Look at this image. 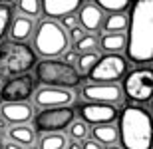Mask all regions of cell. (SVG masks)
I'll return each instance as SVG.
<instances>
[{
	"mask_svg": "<svg viewBox=\"0 0 153 149\" xmlns=\"http://www.w3.org/2000/svg\"><path fill=\"white\" fill-rule=\"evenodd\" d=\"M127 16L125 52L135 64L153 60V0H133Z\"/></svg>",
	"mask_w": 153,
	"mask_h": 149,
	"instance_id": "obj_1",
	"label": "cell"
},
{
	"mask_svg": "<svg viewBox=\"0 0 153 149\" xmlns=\"http://www.w3.org/2000/svg\"><path fill=\"white\" fill-rule=\"evenodd\" d=\"M119 117L117 139L123 149H151V115L141 105H125Z\"/></svg>",
	"mask_w": 153,
	"mask_h": 149,
	"instance_id": "obj_2",
	"label": "cell"
},
{
	"mask_svg": "<svg viewBox=\"0 0 153 149\" xmlns=\"http://www.w3.org/2000/svg\"><path fill=\"white\" fill-rule=\"evenodd\" d=\"M36 62V52L28 44L16 40H4L0 44V80L28 74Z\"/></svg>",
	"mask_w": 153,
	"mask_h": 149,
	"instance_id": "obj_3",
	"label": "cell"
},
{
	"mask_svg": "<svg viewBox=\"0 0 153 149\" xmlns=\"http://www.w3.org/2000/svg\"><path fill=\"white\" fill-rule=\"evenodd\" d=\"M36 80L44 86L72 90L82 84V76L74 66L54 58H46L42 62H36Z\"/></svg>",
	"mask_w": 153,
	"mask_h": 149,
	"instance_id": "obj_4",
	"label": "cell"
},
{
	"mask_svg": "<svg viewBox=\"0 0 153 149\" xmlns=\"http://www.w3.org/2000/svg\"><path fill=\"white\" fill-rule=\"evenodd\" d=\"M68 32L52 18L40 22L34 32V48L42 58H56L64 54L68 50Z\"/></svg>",
	"mask_w": 153,
	"mask_h": 149,
	"instance_id": "obj_5",
	"label": "cell"
},
{
	"mask_svg": "<svg viewBox=\"0 0 153 149\" xmlns=\"http://www.w3.org/2000/svg\"><path fill=\"white\" fill-rule=\"evenodd\" d=\"M76 119V111L70 105H60V107H46L38 115H34V129L42 133H58Z\"/></svg>",
	"mask_w": 153,
	"mask_h": 149,
	"instance_id": "obj_6",
	"label": "cell"
},
{
	"mask_svg": "<svg viewBox=\"0 0 153 149\" xmlns=\"http://www.w3.org/2000/svg\"><path fill=\"white\" fill-rule=\"evenodd\" d=\"M153 93V72L149 68L133 70L123 80V96L135 103H147Z\"/></svg>",
	"mask_w": 153,
	"mask_h": 149,
	"instance_id": "obj_7",
	"label": "cell"
},
{
	"mask_svg": "<svg viewBox=\"0 0 153 149\" xmlns=\"http://www.w3.org/2000/svg\"><path fill=\"white\" fill-rule=\"evenodd\" d=\"M127 60L123 56H119V54H105L103 58H100L96 62V66L90 70V78L91 82H103V84H108V82H117L121 80L127 72Z\"/></svg>",
	"mask_w": 153,
	"mask_h": 149,
	"instance_id": "obj_8",
	"label": "cell"
},
{
	"mask_svg": "<svg viewBox=\"0 0 153 149\" xmlns=\"http://www.w3.org/2000/svg\"><path fill=\"white\" fill-rule=\"evenodd\" d=\"M34 78L30 74H20L14 78H8L0 90V102H28V98L34 93Z\"/></svg>",
	"mask_w": 153,
	"mask_h": 149,
	"instance_id": "obj_9",
	"label": "cell"
},
{
	"mask_svg": "<svg viewBox=\"0 0 153 149\" xmlns=\"http://www.w3.org/2000/svg\"><path fill=\"white\" fill-rule=\"evenodd\" d=\"M82 98L85 102H100V103H121V98H123V92L121 87L115 84V82H91L88 86L82 87Z\"/></svg>",
	"mask_w": 153,
	"mask_h": 149,
	"instance_id": "obj_10",
	"label": "cell"
},
{
	"mask_svg": "<svg viewBox=\"0 0 153 149\" xmlns=\"http://www.w3.org/2000/svg\"><path fill=\"white\" fill-rule=\"evenodd\" d=\"M84 123L100 125V123H114L117 119V107L111 103H100V102H88L78 109Z\"/></svg>",
	"mask_w": 153,
	"mask_h": 149,
	"instance_id": "obj_11",
	"label": "cell"
},
{
	"mask_svg": "<svg viewBox=\"0 0 153 149\" xmlns=\"http://www.w3.org/2000/svg\"><path fill=\"white\" fill-rule=\"evenodd\" d=\"M72 102H74V93L70 92V90H64V87L44 86L34 93V103L38 105V107H42V109L70 105Z\"/></svg>",
	"mask_w": 153,
	"mask_h": 149,
	"instance_id": "obj_12",
	"label": "cell"
},
{
	"mask_svg": "<svg viewBox=\"0 0 153 149\" xmlns=\"http://www.w3.org/2000/svg\"><path fill=\"white\" fill-rule=\"evenodd\" d=\"M0 115L6 123L10 125H20V123H28L34 117V107L28 102H10L0 105Z\"/></svg>",
	"mask_w": 153,
	"mask_h": 149,
	"instance_id": "obj_13",
	"label": "cell"
},
{
	"mask_svg": "<svg viewBox=\"0 0 153 149\" xmlns=\"http://www.w3.org/2000/svg\"><path fill=\"white\" fill-rule=\"evenodd\" d=\"M84 0H40V10L48 18H62L66 14H76Z\"/></svg>",
	"mask_w": 153,
	"mask_h": 149,
	"instance_id": "obj_14",
	"label": "cell"
},
{
	"mask_svg": "<svg viewBox=\"0 0 153 149\" xmlns=\"http://www.w3.org/2000/svg\"><path fill=\"white\" fill-rule=\"evenodd\" d=\"M79 14H78V20L82 24L84 30H90V32H96V30L102 28V20H103V12L97 8L96 4L91 2H85L78 8Z\"/></svg>",
	"mask_w": 153,
	"mask_h": 149,
	"instance_id": "obj_15",
	"label": "cell"
},
{
	"mask_svg": "<svg viewBox=\"0 0 153 149\" xmlns=\"http://www.w3.org/2000/svg\"><path fill=\"white\" fill-rule=\"evenodd\" d=\"M32 32H34V22H32V18L30 16H16L12 18L10 22V36L12 40L16 42H24L28 40L30 36H32Z\"/></svg>",
	"mask_w": 153,
	"mask_h": 149,
	"instance_id": "obj_16",
	"label": "cell"
},
{
	"mask_svg": "<svg viewBox=\"0 0 153 149\" xmlns=\"http://www.w3.org/2000/svg\"><path fill=\"white\" fill-rule=\"evenodd\" d=\"M97 44L108 54H119L121 50H125V34L123 32H108L102 36V40Z\"/></svg>",
	"mask_w": 153,
	"mask_h": 149,
	"instance_id": "obj_17",
	"label": "cell"
},
{
	"mask_svg": "<svg viewBox=\"0 0 153 149\" xmlns=\"http://www.w3.org/2000/svg\"><path fill=\"white\" fill-rule=\"evenodd\" d=\"M91 137H94V141H97L100 145L102 143L114 145L115 141H117V127H115L114 123H100V125H94Z\"/></svg>",
	"mask_w": 153,
	"mask_h": 149,
	"instance_id": "obj_18",
	"label": "cell"
},
{
	"mask_svg": "<svg viewBox=\"0 0 153 149\" xmlns=\"http://www.w3.org/2000/svg\"><path fill=\"white\" fill-rule=\"evenodd\" d=\"M8 139L10 141H16L20 145H32L36 139V131L32 127H28L26 123H20V125H12L8 127Z\"/></svg>",
	"mask_w": 153,
	"mask_h": 149,
	"instance_id": "obj_19",
	"label": "cell"
},
{
	"mask_svg": "<svg viewBox=\"0 0 153 149\" xmlns=\"http://www.w3.org/2000/svg\"><path fill=\"white\" fill-rule=\"evenodd\" d=\"M102 28L105 32H123L127 28V16L123 12H114L105 20H102Z\"/></svg>",
	"mask_w": 153,
	"mask_h": 149,
	"instance_id": "obj_20",
	"label": "cell"
},
{
	"mask_svg": "<svg viewBox=\"0 0 153 149\" xmlns=\"http://www.w3.org/2000/svg\"><path fill=\"white\" fill-rule=\"evenodd\" d=\"M66 137H64L62 133H46L42 135L38 141V149H64L66 147Z\"/></svg>",
	"mask_w": 153,
	"mask_h": 149,
	"instance_id": "obj_21",
	"label": "cell"
},
{
	"mask_svg": "<svg viewBox=\"0 0 153 149\" xmlns=\"http://www.w3.org/2000/svg\"><path fill=\"white\" fill-rule=\"evenodd\" d=\"M94 4H96L102 12L114 14V12H125L127 8H129L131 0H94Z\"/></svg>",
	"mask_w": 153,
	"mask_h": 149,
	"instance_id": "obj_22",
	"label": "cell"
},
{
	"mask_svg": "<svg viewBox=\"0 0 153 149\" xmlns=\"http://www.w3.org/2000/svg\"><path fill=\"white\" fill-rule=\"evenodd\" d=\"M100 60V56L96 54V50L94 52H82V56H78V74L79 76H88L90 74V70L96 66V62Z\"/></svg>",
	"mask_w": 153,
	"mask_h": 149,
	"instance_id": "obj_23",
	"label": "cell"
},
{
	"mask_svg": "<svg viewBox=\"0 0 153 149\" xmlns=\"http://www.w3.org/2000/svg\"><path fill=\"white\" fill-rule=\"evenodd\" d=\"M12 6L10 4H0V40L6 36L8 28H10V22H12Z\"/></svg>",
	"mask_w": 153,
	"mask_h": 149,
	"instance_id": "obj_24",
	"label": "cell"
},
{
	"mask_svg": "<svg viewBox=\"0 0 153 149\" xmlns=\"http://www.w3.org/2000/svg\"><path fill=\"white\" fill-rule=\"evenodd\" d=\"M18 8L24 16H38L40 14V0H18Z\"/></svg>",
	"mask_w": 153,
	"mask_h": 149,
	"instance_id": "obj_25",
	"label": "cell"
},
{
	"mask_svg": "<svg viewBox=\"0 0 153 149\" xmlns=\"http://www.w3.org/2000/svg\"><path fill=\"white\" fill-rule=\"evenodd\" d=\"M97 48V38L94 34H85L79 40H76V50L79 52H94Z\"/></svg>",
	"mask_w": 153,
	"mask_h": 149,
	"instance_id": "obj_26",
	"label": "cell"
},
{
	"mask_svg": "<svg viewBox=\"0 0 153 149\" xmlns=\"http://www.w3.org/2000/svg\"><path fill=\"white\" fill-rule=\"evenodd\" d=\"M66 129L70 131V137L78 139V141H79V139H85V135H88V125H85L84 121H76L74 119Z\"/></svg>",
	"mask_w": 153,
	"mask_h": 149,
	"instance_id": "obj_27",
	"label": "cell"
},
{
	"mask_svg": "<svg viewBox=\"0 0 153 149\" xmlns=\"http://www.w3.org/2000/svg\"><path fill=\"white\" fill-rule=\"evenodd\" d=\"M76 24H78V16H74V14H66V16H62V28H74Z\"/></svg>",
	"mask_w": 153,
	"mask_h": 149,
	"instance_id": "obj_28",
	"label": "cell"
},
{
	"mask_svg": "<svg viewBox=\"0 0 153 149\" xmlns=\"http://www.w3.org/2000/svg\"><path fill=\"white\" fill-rule=\"evenodd\" d=\"M62 62L70 64V66H74V64L78 62V54H76L74 50H66V52H64V60H62Z\"/></svg>",
	"mask_w": 153,
	"mask_h": 149,
	"instance_id": "obj_29",
	"label": "cell"
},
{
	"mask_svg": "<svg viewBox=\"0 0 153 149\" xmlns=\"http://www.w3.org/2000/svg\"><path fill=\"white\" fill-rule=\"evenodd\" d=\"M70 36H72V40H79L82 36H84V32H82V28H78V26H74V28H70Z\"/></svg>",
	"mask_w": 153,
	"mask_h": 149,
	"instance_id": "obj_30",
	"label": "cell"
},
{
	"mask_svg": "<svg viewBox=\"0 0 153 149\" xmlns=\"http://www.w3.org/2000/svg\"><path fill=\"white\" fill-rule=\"evenodd\" d=\"M82 149H102V145L97 143V141H94V139H88V141L82 145Z\"/></svg>",
	"mask_w": 153,
	"mask_h": 149,
	"instance_id": "obj_31",
	"label": "cell"
},
{
	"mask_svg": "<svg viewBox=\"0 0 153 149\" xmlns=\"http://www.w3.org/2000/svg\"><path fill=\"white\" fill-rule=\"evenodd\" d=\"M64 149H82V143H79L78 139H72L70 143H66V147Z\"/></svg>",
	"mask_w": 153,
	"mask_h": 149,
	"instance_id": "obj_32",
	"label": "cell"
},
{
	"mask_svg": "<svg viewBox=\"0 0 153 149\" xmlns=\"http://www.w3.org/2000/svg\"><path fill=\"white\" fill-rule=\"evenodd\" d=\"M2 149H24V145L16 143V141H8V143H6V145H4Z\"/></svg>",
	"mask_w": 153,
	"mask_h": 149,
	"instance_id": "obj_33",
	"label": "cell"
},
{
	"mask_svg": "<svg viewBox=\"0 0 153 149\" xmlns=\"http://www.w3.org/2000/svg\"><path fill=\"white\" fill-rule=\"evenodd\" d=\"M108 149H123V147H117V145L114 143V145H108Z\"/></svg>",
	"mask_w": 153,
	"mask_h": 149,
	"instance_id": "obj_34",
	"label": "cell"
},
{
	"mask_svg": "<svg viewBox=\"0 0 153 149\" xmlns=\"http://www.w3.org/2000/svg\"><path fill=\"white\" fill-rule=\"evenodd\" d=\"M8 2H12V0H0V4H8Z\"/></svg>",
	"mask_w": 153,
	"mask_h": 149,
	"instance_id": "obj_35",
	"label": "cell"
},
{
	"mask_svg": "<svg viewBox=\"0 0 153 149\" xmlns=\"http://www.w3.org/2000/svg\"><path fill=\"white\" fill-rule=\"evenodd\" d=\"M2 125H4V119H0V129H2Z\"/></svg>",
	"mask_w": 153,
	"mask_h": 149,
	"instance_id": "obj_36",
	"label": "cell"
},
{
	"mask_svg": "<svg viewBox=\"0 0 153 149\" xmlns=\"http://www.w3.org/2000/svg\"><path fill=\"white\" fill-rule=\"evenodd\" d=\"M0 149H2V145H0Z\"/></svg>",
	"mask_w": 153,
	"mask_h": 149,
	"instance_id": "obj_37",
	"label": "cell"
}]
</instances>
